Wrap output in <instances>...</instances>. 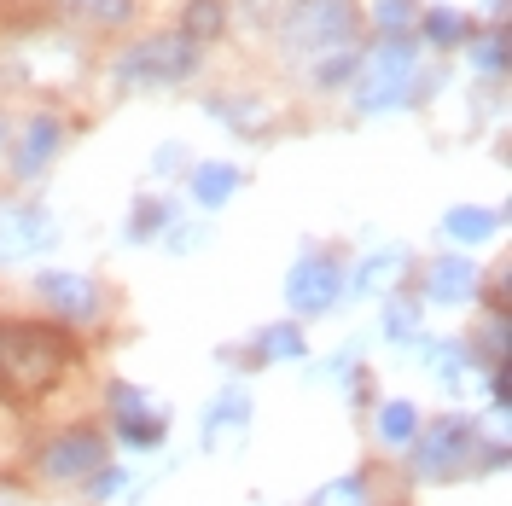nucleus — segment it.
I'll return each instance as SVG.
<instances>
[{"label": "nucleus", "mask_w": 512, "mask_h": 506, "mask_svg": "<svg viewBox=\"0 0 512 506\" xmlns=\"http://www.w3.org/2000/svg\"><path fill=\"white\" fill-rule=\"evenodd\" d=\"M70 344L53 326H24V320H0V379L12 390H47L64 373Z\"/></svg>", "instance_id": "f257e3e1"}, {"label": "nucleus", "mask_w": 512, "mask_h": 506, "mask_svg": "<svg viewBox=\"0 0 512 506\" xmlns=\"http://www.w3.org/2000/svg\"><path fill=\"white\" fill-rule=\"evenodd\" d=\"M472 460H478V425H472V419H460V413H448V419H431V431L419 437L414 477L443 483V477H460Z\"/></svg>", "instance_id": "f03ea898"}, {"label": "nucleus", "mask_w": 512, "mask_h": 506, "mask_svg": "<svg viewBox=\"0 0 512 506\" xmlns=\"http://www.w3.org/2000/svg\"><path fill=\"white\" fill-rule=\"evenodd\" d=\"M192 41L187 35H163V41H152V47H134L117 70H123V82H134V76H152V82H175V76H187L192 70Z\"/></svg>", "instance_id": "7ed1b4c3"}, {"label": "nucleus", "mask_w": 512, "mask_h": 506, "mask_svg": "<svg viewBox=\"0 0 512 506\" xmlns=\"http://www.w3.org/2000/svg\"><path fill=\"white\" fill-rule=\"evenodd\" d=\"M99 460H105V437L99 431H64V437H53V443L41 448V472L64 477V483L99 472Z\"/></svg>", "instance_id": "20e7f679"}, {"label": "nucleus", "mask_w": 512, "mask_h": 506, "mask_svg": "<svg viewBox=\"0 0 512 506\" xmlns=\"http://www.w3.org/2000/svg\"><path fill=\"white\" fill-rule=\"evenodd\" d=\"M286 297H291L297 315H320V309H332V303L344 297V274H338L332 262H303L286 280Z\"/></svg>", "instance_id": "39448f33"}, {"label": "nucleus", "mask_w": 512, "mask_h": 506, "mask_svg": "<svg viewBox=\"0 0 512 506\" xmlns=\"http://www.w3.org/2000/svg\"><path fill=\"white\" fill-rule=\"evenodd\" d=\"M41 297L59 309V320H94L99 315V291L82 274H41Z\"/></svg>", "instance_id": "423d86ee"}, {"label": "nucleus", "mask_w": 512, "mask_h": 506, "mask_svg": "<svg viewBox=\"0 0 512 506\" xmlns=\"http://www.w3.org/2000/svg\"><path fill=\"white\" fill-rule=\"evenodd\" d=\"M53 233H47V216L41 210H24V204H0V256H30L41 251Z\"/></svg>", "instance_id": "0eeeda50"}, {"label": "nucleus", "mask_w": 512, "mask_h": 506, "mask_svg": "<svg viewBox=\"0 0 512 506\" xmlns=\"http://www.w3.org/2000/svg\"><path fill=\"white\" fill-rule=\"evenodd\" d=\"M297 24L309 30L303 47H338L344 30H350V6H344V0H303V6H297Z\"/></svg>", "instance_id": "6e6552de"}, {"label": "nucleus", "mask_w": 512, "mask_h": 506, "mask_svg": "<svg viewBox=\"0 0 512 506\" xmlns=\"http://www.w3.org/2000/svg\"><path fill=\"white\" fill-rule=\"evenodd\" d=\"M478 285H483V274H472L466 262H454V256H448V262L431 268L425 297H431V303H472V297H478Z\"/></svg>", "instance_id": "1a4fd4ad"}, {"label": "nucleus", "mask_w": 512, "mask_h": 506, "mask_svg": "<svg viewBox=\"0 0 512 506\" xmlns=\"http://www.w3.org/2000/svg\"><path fill=\"white\" fill-rule=\"evenodd\" d=\"M245 419H251V402L239 390H227L222 402L210 408V419H204V448H222L227 431H245Z\"/></svg>", "instance_id": "9d476101"}, {"label": "nucleus", "mask_w": 512, "mask_h": 506, "mask_svg": "<svg viewBox=\"0 0 512 506\" xmlns=\"http://www.w3.org/2000/svg\"><path fill=\"white\" fill-rule=\"evenodd\" d=\"M379 437H384L390 448L414 443V437H419V413H414V402H384V408H379Z\"/></svg>", "instance_id": "9b49d317"}, {"label": "nucleus", "mask_w": 512, "mask_h": 506, "mask_svg": "<svg viewBox=\"0 0 512 506\" xmlns=\"http://www.w3.org/2000/svg\"><path fill=\"white\" fill-rule=\"evenodd\" d=\"M233 169L227 163H204V169H192V192L204 198V204H222V198H233Z\"/></svg>", "instance_id": "f8f14e48"}, {"label": "nucleus", "mask_w": 512, "mask_h": 506, "mask_svg": "<svg viewBox=\"0 0 512 506\" xmlns=\"http://www.w3.org/2000/svg\"><path fill=\"white\" fill-rule=\"evenodd\" d=\"M448 233H454V239H460V245H472V239H489V233H495V210H454V216H448Z\"/></svg>", "instance_id": "ddd939ff"}, {"label": "nucleus", "mask_w": 512, "mask_h": 506, "mask_svg": "<svg viewBox=\"0 0 512 506\" xmlns=\"http://www.w3.org/2000/svg\"><path fill=\"white\" fill-rule=\"evenodd\" d=\"M256 355L262 361H291V355H303V332L297 326H274V332L256 338Z\"/></svg>", "instance_id": "4468645a"}, {"label": "nucleus", "mask_w": 512, "mask_h": 506, "mask_svg": "<svg viewBox=\"0 0 512 506\" xmlns=\"http://www.w3.org/2000/svg\"><path fill=\"white\" fill-rule=\"evenodd\" d=\"M309 506H367V483H361V477H338V483H326Z\"/></svg>", "instance_id": "2eb2a0df"}, {"label": "nucleus", "mask_w": 512, "mask_h": 506, "mask_svg": "<svg viewBox=\"0 0 512 506\" xmlns=\"http://www.w3.org/2000/svg\"><path fill=\"white\" fill-rule=\"evenodd\" d=\"M53 146H59V128H53V123H35L30 140H24V152H18V163H24V169H35V163L47 158Z\"/></svg>", "instance_id": "dca6fc26"}, {"label": "nucleus", "mask_w": 512, "mask_h": 506, "mask_svg": "<svg viewBox=\"0 0 512 506\" xmlns=\"http://www.w3.org/2000/svg\"><path fill=\"white\" fill-rule=\"evenodd\" d=\"M466 30V24H460V18H454V12H443V6H437V12H431V18H425V35H431V41H437V47H454V35Z\"/></svg>", "instance_id": "f3484780"}, {"label": "nucleus", "mask_w": 512, "mask_h": 506, "mask_svg": "<svg viewBox=\"0 0 512 506\" xmlns=\"http://www.w3.org/2000/svg\"><path fill=\"white\" fill-rule=\"evenodd\" d=\"M187 24H192L198 35H216V30H222V6H216V0H204V6H192V12H187Z\"/></svg>", "instance_id": "a211bd4d"}, {"label": "nucleus", "mask_w": 512, "mask_h": 506, "mask_svg": "<svg viewBox=\"0 0 512 506\" xmlns=\"http://www.w3.org/2000/svg\"><path fill=\"white\" fill-rule=\"evenodd\" d=\"M472 59L489 64V70H501L507 64V35H483V47H472Z\"/></svg>", "instance_id": "6ab92c4d"}, {"label": "nucleus", "mask_w": 512, "mask_h": 506, "mask_svg": "<svg viewBox=\"0 0 512 506\" xmlns=\"http://www.w3.org/2000/svg\"><path fill=\"white\" fill-rule=\"evenodd\" d=\"M384 315H390V338H414V309L408 303H390Z\"/></svg>", "instance_id": "aec40b11"}, {"label": "nucleus", "mask_w": 512, "mask_h": 506, "mask_svg": "<svg viewBox=\"0 0 512 506\" xmlns=\"http://www.w3.org/2000/svg\"><path fill=\"white\" fill-rule=\"evenodd\" d=\"M123 489V472H94V495H117Z\"/></svg>", "instance_id": "412c9836"}, {"label": "nucleus", "mask_w": 512, "mask_h": 506, "mask_svg": "<svg viewBox=\"0 0 512 506\" xmlns=\"http://www.w3.org/2000/svg\"><path fill=\"white\" fill-rule=\"evenodd\" d=\"M373 12H379V18H390V24H402V18H408V6H402V0H379Z\"/></svg>", "instance_id": "4be33fe9"}]
</instances>
